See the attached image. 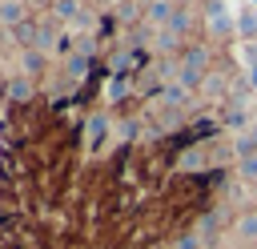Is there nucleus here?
Instances as JSON below:
<instances>
[{
  "label": "nucleus",
  "instance_id": "f257e3e1",
  "mask_svg": "<svg viewBox=\"0 0 257 249\" xmlns=\"http://www.w3.org/2000/svg\"><path fill=\"white\" fill-rule=\"evenodd\" d=\"M205 56H209L205 48H189V52H185V60H181V84H185V88L201 80V72H205Z\"/></svg>",
  "mask_w": 257,
  "mask_h": 249
},
{
  "label": "nucleus",
  "instance_id": "9b49d317",
  "mask_svg": "<svg viewBox=\"0 0 257 249\" xmlns=\"http://www.w3.org/2000/svg\"><path fill=\"white\" fill-rule=\"evenodd\" d=\"M56 12H60V16H72V12H76V0H56Z\"/></svg>",
  "mask_w": 257,
  "mask_h": 249
},
{
  "label": "nucleus",
  "instance_id": "ddd939ff",
  "mask_svg": "<svg viewBox=\"0 0 257 249\" xmlns=\"http://www.w3.org/2000/svg\"><path fill=\"white\" fill-rule=\"evenodd\" d=\"M12 96L24 100V96H28V80H16V84H12Z\"/></svg>",
  "mask_w": 257,
  "mask_h": 249
},
{
  "label": "nucleus",
  "instance_id": "20e7f679",
  "mask_svg": "<svg viewBox=\"0 0 257 249\" xmlns=\"http://www.w3.org/2000/svg\"><path fill=\"white\" fill-rule=\"evenodd\" d=\"M104 133H108V120H104V116H92V120H88V137H92V145H100Z\"/></svg>",
  "mask_w": 257,
  "mask_h": 249
},
{
  "label": "nucleus",
  "instance_id": "dca6fc26",
  "mask_svg": "<svg viewBox=\"0 0 257 249\" xmlns=\"http://www.w3.org/2000/svg\"><path fill=\"white\" fill-rule=\"evenodd\" d=\"M249 84L257 88V60H253V68H249Z\"/></svg>",
  "mask_w": 257,
  "mask_h": 249
},
{
  "label": "nucleus",
  "instance_id": "2eb2a0df",
  "mask_svg": "<svg viewBox=\"0 0 257 249\" xmlns=\"http://www.w3.org/2000/svg\"><path fill=\"white\" fill-rule=\"evenodd\" d=\"M241 169H245V177H257V161H245Z\"/></svg>",
  "mask_w": 257,
  "mask_h": 249
},
{
  "label": "nucleus",
  "instance_id": "1a4fd4ad",
  "mask_svg": "<svg viewBox=\"0 0 257 249\" xmlns=\"http://www.w3.org/2000/svg\"><path fill=\"white\" fill-rule=\"evenodd\" d=\"M241 233L245 237H257V217H241Z\"/></svg>",
  "mask_w": 257,
  "mask_h": 249
},
{
  "label": "nucleus",
  "instance_id": "4468645a",
  "mask_svg": "<svg viewBox=\"0 0 257 249\" xmlns=\"http://www.w3.org/2000/svg\"><path fill=\"white\" fill-rule=\"evenodd\" d=\"M108 96H124V80H120V76L112 80V88H108Z\"/></svg>",
  "mask_w": 257,
  "mask_h": 249
},
{
  "label": "nucleus",
  "instance_id": "6e6552de",
  "mask_svg": "<svg viewBox=\"0 0 257 249\" xmlns=\"http://www.w3.org/2000/svg\"><path fill=\"white\" fill-rule=\"evenodd\" d=\"M40 60H44L40 52H28V56H24V68H28V72H40Z\"/></svg>",
  "mask_w": 257,
  "mask_h": 249
},
{
  "label": "nucleus",
  "instance_id": "9d476101",
  "mask_svg": "<svg viewBox=\"0 0 257 249\" xmlns=\"http://www.w3.org/2000/svg\"><path fill=\"white\" fill-rule=\"evenodd\" d=\"M249 149H257V129H253L245 141H237V153H249Z\"/></svg>",
  "mask_w": 257,
  "mask_h": 249
},
{
  "label": "nucleus",
  "instance_id": "39448f33",
  "mask_svg": "<svg viewBox=\"0 0 257 249\" xmlns=\"http://www.w3.org/2000/svg\"><path fill=\"white\" fill-rule=\"evenodd\" d=\"M237 28H241V36H257V16L253 12H241L237 16Z\"/></svg>",
  "mask_w": 257,
  "mask_h": 249
},
{
  "label": "nucleus",
  "instance_id": "f8f14e48",
  "mask_svg": "<svg viewBox=\"0 0 257 249\" xmlns=\"http://www.w3.org/2000/svg\"><path fill=\"white\" fill-rule=\"evenodd\" d=\"M185 24H189V16H185V12H177V16H173V24H169V28H173V32H185Z\"/></svg>",
  "mask_w": 257,
  "mask_h": 249
},
{
  "label": "nucleus",
  "instance_id": "7ed1b4c3",
  "mask_svg": "<svg viewBox=\"0 0 257 249\" xmlns=\"http://www.w3.org/2000/svg\"><path fill=\"white\" fill-rule=\"evenodd\" d=\"M84 72H88V56L84 52H72L68 56V76H84Z\"/></svg>",
  "mask_w": 257,
  "mask_h": 249
},
{
  "label": "nucleus",
  "instance_id": "a211bd4d",
  "mask_svg": "<svg viewBox=\"0 0 257 249\" xmlns=\"http://www.w3.org/2000/svg\"><path fill=\"white\" fill-rule=\"evenodd\" d=\"M249 4H253V8H257V0H249Z\"/></svg>",
  "mask_w": 257,
  "mask_h": 249
},
{
  "label": "nucleus",
  "instance_id": "0eeeda50",
  "mask_svg": "<svg viewBox=\"0 0 257 249\" xmlns=\"http://www.w3.org/2000/svg\"><path fill=\"white\" fill-rule=\"evenodd\" d=\"M185 100V84H173V88H165V104H181Z\"/></svg>",
  "mask_w": 257,
  "mask_h": 249
},
{
  "label": "nucleus",
  "instance_id": "f03ea898",
  "mask_svg": "<svg viewBox=\"0 0 257 249\" xmlns=\"http://www.w3.org/2000/svg\"><path fill=\"white\" fill-rule=\"evenodd\" d=\"M229 28H237V20L225 12V4H209V32H217V36H225Z\"/></svg>",
  "mask_w": 257,
  "mask_h": 249
},
{
  "label": "nucleus",
  "instance_id": "423d86ee",
  "mask_svg": "<svg viewBox=\"0 0 257 249\" xmlns=\"http://www.w3.org/2000/svg\"><path fill=\"white\" fill-rule=\"evenodd\" d=\"M149 16L153 20H169V0H153L149 4Z\"/></svg>",
  "mask_w": 257,
  "mask_h": 249
},
{
  "label": "nucleus",
  "instance_id": "f3484780",
  "mask_svg": "<svg viewBox=\"0 0 257 249\" xmlns=\"http://www.w3.org/2000/svg\"><path fill=\"white\" fill-rule=\"evenodd\" d=\"M209 4H221V0H209Z\"/></svg>",
  "mask_w": 257,
  "mask_h": 249
}]
</instances>
